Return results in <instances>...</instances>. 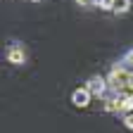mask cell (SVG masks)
<instances>
[{
	"label": "cell",
	"mask_w": 133,
	"mask_h": 133,
	"mask_svg": "<svg viewBox=\"0 0 133 133\" xmlns=\"http://www.w3.org/2000/svg\"><path fill=\"white\" fill-rule=\"evenodd\" d=\"M71 102H74L76 107H88V102H90V90H88L86 86H83V88H78V90H74Z\"/></svg>",
	"instance_id": "1"
},
{
	"label": "cell",
	"mask_w": 133,
	"mask_h": 133,
	"mask_svg": "<svg viewBox=\"0 0 133 133\" xmlns=\"http://www.w3.org/2000/svg\"><path fill=\"white\" fill-rule=\"evenodd\" d=\"M7 59H10V64H24V59H26V52H24V48H19V45H14L10 52H7Z\"/></svg>",
	"instance_id": "2"
},
{
	"label": "cell",
	"mask_w": 133,
	"mask_h": 133,
	"mask_svg": "<svg viewBox=\"0 0 133 133\" xmlns=\"http://www.w3.org/2000/svg\"><path fill=\"white\" fill-rule=\"evenodd\" d=\"M86 88L90 90V95H100V93L105 90V81L100 78V76H93V78L86 83Z\"/></svg>",
	"instance_id": "3"
},
{
	"label": "cell",
	"mask_w": 133,
	"mask_h": 133,
	"mask_svg": "<svg viewBox=\"0 0 133 133\" xmlns=\"http://www.w3.org/2000/svg\"><path fill=\"white\" fill-rule=\"evenodd\" d=\"M128 7H131V0H114V5H112V10H114L116 14L128 12Z\"/></svg>",
	"instance_id": "4"
},
{
	"label": "cell",
	"mask_w": 133,
	"mask_h": 133,
	"mask_svg": "<svg viewBox=\"0 0 133 133\" xmlns=\"http://www.w3.org/2000/svg\"><path fill=\"white\" fill-rule=\"evenodd\" d=\"M97 3V0H76V5H81V7H93Z\"/></svg>",
	"instance_id": "5"
},
{
	"label": "cell",
	"mask_w": 133,
	"mask_h": 133,
	"mask_svg": "<svg viewBox=\"0 0 133 133\" xmlns=\"http://www.w3.org/2000/svg\"><path fill=\"white\" fill-rule=\"evenodd\" d=\"M126 126L133 128V114H126Z\"/></svg>",
	"instance_id": "6"
},
{
	"label": "cell",
	"mask_w": 133,
	"mask_h": 133,
	"mask_svg": "<svg viewBox=\"0 0 133 133\" xmlns=\"http://www.w3.org/2000/svg\"><path fill=\"white\" fill-rule=\"evenodd\" d=\"M126 62H128V64H131V66H133V50H131V52H128V55H126Z\"/></svg>",
	"instance_id": "7"
},
{
	"label": "cell",
	"mask_w": 133,
	"mask_h": 133,
	"mask_svg": "<svg viewBox=\"0 0 133 133\" xmlns=\"http://www.w3.org/2000/svg\"><path fill=\"white\" fill-rule=\"evenodd\" d=\"M33 3H36V0H33Z\"/></svg>",
	"instance_id": "8"
}]
</instances>
